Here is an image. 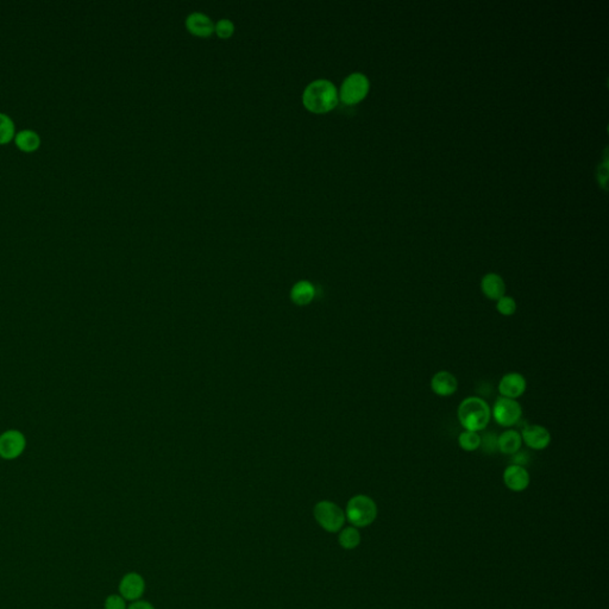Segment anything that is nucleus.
<instances>
[{"label":"nucleus","mask_w":609,"mask_h":609,"mask_svg":"<svg viewBox=\"0 0 609 609\" xmlns=\"http://www.w3.org/2000/svg\"><path fill=\"white\" fill-rule=\"evenodd\" d=\"M361 540V533L355 526H346L338 532V544L344 550H355L359 546Z\"/></svg>","instance_id":"obj_18"},{"label":"nucleus","mask_w":609,"mask_h":609,"mask_svg":"<svg viewBox=\"0 0 609 609\" xmlns=\"http://www.w3.org/2000/svg\"><path fill=\"white\" fill-rule=\"evenodd\" d=\"M458 445L462 450L467 452L478 450L481 446V436L478 432L464 430L458 436Z\"/></svg>","instance_id":"obj_19"},{"label":"nucleus","mask_w":609,"mask_h":609,"mask_svg":"<svg viewBox=\"0 0 609 609\" xmlns=\"http://www.w3.org/2000/svg\"><path fill=\"white\" fill-rule=\"evenodd\" d=\"M522 438L516 430H507L498 437V450L503 455L513 456L520 451Z\"/></svg>","instance_id":"obj_15"},{"label":"nucleus","mask_w":609,"mask_h":609,"mask_svg":"<svg viewBox=\"0 0 609 609\" xmlns=\"http://www.w3.org/2000/svg\"><path fill=\"white\" fill-rule=\"evenodd\" d=\"M128 609H155V607L149 601L142 600L141 599V600L130 602Z\"/></svg>","instance_id":"obj_25"},{"label":"nucleus","mask_w":609,"mask_h":609,"mask_svg":"<svg viewBox=\"0 0 609 609\" xmlns=\"http://www.w3.org/2000/svg\"><path fill=\"white\" fill-rule=\"evenodd\" d=\"M146 583L144 577L136 571L124 575L118 584V594L128 602L141 600L146 593Z\"/></svg>","instance_id":"obj_7"},{"label":"nucleus","mask_w":609,"mask_h":609,"mask_svg":"<svg viewBox=\"0 0 609 609\" xmlns=\"http://www.w3.org/2000/svg\"><path fill=\"white\" fill-rule=\"evenodd\" d=\"M315 289L313 285L309 281H299L296 283L291 291V299L299 306H304L313 300Z\"/></svg>","instance_id":"obj_17"},{"label":"nucleus","mask_w":609,"mask_h":609,"mask_svg":"<svg viewBox=\"0 0 609 609\" xmlns=\"http://www.w3.org/2000/svg\"><path fill=\"white\" fill-rule=\"evenodd\" d=\"M513 464H517V465H521V467H525L526 463H527V459H529V456L526 454L525 451H518L516 455H513Z\"/></svg>","instance_id":"obj_26"},{"label":"nucleus","mask_w":609,"mask_h":609,"mask_svg":"<svg viewBox=\"0 0 609 609\" xmlns=\"http://www.w3.org/2000/svg\"><path fill=\"white\" fill-rule=\"evenodd\" d=\"M214 31L221 38L226 40L234 35V24L229 19H221L214 24Z\"/></svg>","instance_id":"obj_22"},{"label":"nucleus","mask_w":609,"mask_h":609,"mask_svg":"<svg viewBox=\"0 0 609 609\" xmlns=\"http://www.w3.org/2000/svg\"><path fill=\"white\" fill-rule=\"evenodd\" d=\"M502 478L505 486L516 493L524 491L530 486V472H527L525 467H521L517 464L508 465L503 472Z\"/></svg>","instance_id":"obj_11"},{"label":"nucleus","mask_w":609,"mask_h":609,"mask_svg":"<svg viewBox=\"0 0 609 609\" xmlns=\"http://www.w3.org/2000/svg\"><path fill=\"white\" fill-rule=\"evenodd\" d=\"M302 102L307 110L313 113H326L338 104V92L331 81L315 80L307 85L302 94Z\"/></svg>","instance_id":"obj_1"},{"label":"nucleus","mask_w":609,"mask_h":609,"mask_svg":"<svg viewBox=\"0 0 609 609\" xmlns=\"http://www.w3.org/2000/svg\"><path fill=\"white\" fill-rule=\"evenodd\" d=\"M14 143L21 151H25V153H32L40 148V135L30 129H24L16 133Z\"/></svg>","instance_id":"obj_16"},{"label":"nucleus","mask_w":609,"mask_h":609,"mask_svg":"<svg viewBox=\"0 0 609 609\" xmlns=\"http://www.w3.org/2000/svg\"><path fill=\"white\" fill-rule=\"evenodd\" d=\"M518 304L514 298L503 296L496 301V311L503 317H511L517 312Z\"/></svg>","instance_id":"obj_21"},{"label":"nucleus","mask_w":609,"mask_h":609,"mask_svg":"<svg viewBox=\"0 0 609 609\" xmlns=\"http://www.w3.org/2000/svg\"><path fill=\"white\" fill-rule=\"evenodd\" d=\"M506 283L499 274L489 273L482 278L481 291L489 300H499L500 298L506 296Z\"/></svg>","instance_id":"obj_13"},{"label":"nucleus","mask_w":609,"mask_h":609,"mask_svg":"<svg viewBox=\"0 0 609 609\" xmlns=\"http://www.w3.org/2000/svg\"><path fill=\"white\" fill-rule=\"evenodd\" d=\"M431 389L438 397H452L458 389V380L450 371H438L431 379Z\"/></svg>","instance_id":"obj_12"},{"label":"nucleus","mask_w":609,"mask_h":609,"mask_svg":"<svg viewBox=\"0 0 609 609\" xmlns=\"http://www.w3.org/2000/svg\"><path fill=\"white\" fill-rule=\"evenodd\" d=\"M526 388H527V381L525 376L517 371L505 374L498 386L501 397L513 400H518L519 397H522L525 394Z\"/></svg>","instance_id":"obj_10"},{"label":"nucleus","mask_w":609,"mask_h":609,"mask_svg":"<svg viewBox=\"0 0 609 609\" xmlns=\"http://www.w3.org/2000/svg\"><path fill=\"white\" fill-rule=\"evenodd\" d=\"M459 424L467 431L480 432L489 424L491 408L488 402L480 397H465L457 410Z\"/></svg>","instance_id":"obj_2"},{"label":"nucleus","mask_w":609,"mask_h":609,"mask_svg":"<svg viewBox=\"0 0 609 609\" xmlns=\"http://www.w3.org/2000/svg\"><path fill=\"white\" fill-rule=\"evenodd\" d=\"M186 27L198 37H208L214 32V24L208 16L201 12H193L186 19Z\"/></svg>","instance_id":"obj_14"},{"label":"nucleus","mask_w":609,"mask_h":609,"mask_svg":"<svg viewBox=\"0 0 609 609\" xmlns=\"http://www.w3.org/2000/svg\"><path fill=\"white\" fill-rule=\"evenodd\" d=\"M522 443L532 450H544L551 444V433L545 426L538 424L526 425L521 430Z\"/></svg>","instance_id":"obj_9"},{"label":"nucleus","mask_w":609,"mask_h":609,"mask_svg":"<svg viewBox=\"0 0 609 609\" xmlns=\"http://www.w3.org/2000/svg\"><path fill=\"white\" fill-rule=\"evenodd\" d=\"M314 519L327 533H338L345 525V513L337 503L319 501L313 508Z\"/></svg>","instance_id":"obj_4"},{"label":"nucleus","mask_w":609,"mask_h":609,"mask_svg":"<svg viewBox=\"0 0 609 609\" xmlns=\"http://www.w3.org/2000/svg\"><path fill=\"white\" fill-rule=\"evenodd\" d=\"M27 446V439L17 430H9L0 434V457L16 459L22 455Z\"/></svg>","instance_id":"obj_8"},{"label":"nucleus","mask_w":609,"mask_h":609,"mask_svg":"<svg viewBox=\"0 0 609 609\" xmlns=\"http://www.w3.org/2000/svg\"><path fill=\"white\" fill-rule=\"evenodd\" d=\"M104 609H128V601L120 594H111L104 601Z\"/></svg>","instance_id":"obj_23"},{"label":"nucleus","mask_w":609,"mask_h":609,"mask_svg":"<svg viewBox=\"0 0 609 609\" xmlns=\"http://www.w3.org/2000/svg\"><path fill=\"white\" fill-rule=\"evenodd\" d=\"M369 92V80L364 74L353 73L343 81L340 98L346 105H355L366 97Z\"/></svg>","instance_id":"obj_6"},{"label":"nucleus","mask_w":609,"mask_h":609,"mask_svg":"<svg viewBox=\"0 0 609 609\" xmlns=\"http://www.w3.org/2000/svg\"><path fill=\"white\" fill-rule=\"evenodd\" d=\"M16 136L14 120L6 113L0 112V144H8Z\"/></svg>","instance_id":"obj_20"},{"label":"nucleus","mask_w":609,"mask_h":609,"mask_svg":"<svg viewBox=\"0 0 609 609\" xmlns=\"http://www.w3.org/2000/svg\"><path fill=\"white\" fill-rule=\"evenodd\" d=\"M480 447H482L487 452H494V450H498V437L494 436V434H491V432L487 433L483 437H481V446Z\"/></svg>","instance_id":"obj_24"},{"label":"nucleus","mask_w":609,"mask_h":609,"mask_svg":"<svg viewBox=\"0 0 609 609\" xmlns=\"http://www.w3.org/2000/svg\"><path fill=\"white\" fill-rule=\"evenodd\" d=\"M491 417L494 418L495 423L500 426L513 428L520 421L522 408L518 400L500 397L491 408Z\"/></svg>","instance_id":"obj_5"},{"label":"nucleus","mask_w":609,"mask_h":609,"mask_svg":"<svg viewBox=\"0 0 609 609\" xmlns=\"http://www.w3.org/2000/svg\"><path fill=\"white\" fill-rule=\"evenodd\" d=\"M345 518L351 526L364 529L374 524L377 518V505L368 495L358 494L353 496L346 503Z\"/></svg>","instance_id":"obj_3"}]
</instances>
